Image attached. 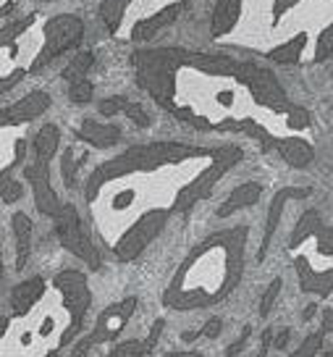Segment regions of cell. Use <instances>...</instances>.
Here are the masks:
<instances>
[{
	"label": "cell",
	"instance_id": "1",
	"mask_svg": "<svg viewBox=\"0 0 333 357\" xmlns=\"http://www.w3.org/2000/svg\"><path fill=\"white\" fill-rule=\"evenodd\" d=\"M247 236V226H231L192 247L163 291L168 310H205L233 294L245 273Z\"/></svg>",
	"mask_w": 333,
	"mask_h": 357
},
{
	"label": "cell",
	"instance_id": "2",
	"mask_svg": "<svg viewBox=\"0 0 333 357\" xmlns=\"http://www.w3.org/2000/svg\"><path fill=\"white\" fill-rule=\"evenodd\" d=\"M210 147H194L184 142H150V145H134L123 150L121 155L102 160L98 168H92V174L84 181V200L92 205L98 200V195L105 190V184H111L116 178L139 174V171H157L163 166H178L192 158H208Z\"/></svg>",
	"mask_w": 333,
	"mask_h": 357
},
{
	"label": "cell",
	"instance_id": "3",
	"mask_svg": "<svg viewBox=\"0 0 333 357\" xmlns=\"http://www.w3.org/2000/svg\"><path fill=\"white\" fill-rule=\"evenodd\" d=\"M184 56H187L184 47H145L132 56L137 84L168 113L178 105L176 74L184 68Z\"/></svg>",
	"mask_w": 333,
	"mask_h": 357
},
{
	"label": "cell",
	"instance_id": "4",
	"mask_svg": "<svg viewBox=\"0 0 333 357\" xmlns=\"http://www.w3.org/2000/svg\"><path fill=\"white\" fill-rule=\"evenodd\" d=\"M242 160H245V150L239 145L210 147V166H205L189 184H184V187L178 190L176 200L171 205V213H181L184 218H189V213L194 211V205L202 200H208L212 195V190L218 187V181H221L229 171H233V168L239 166Z\"/></svg>",
	"mask_w": 333,
	"mask_h": 357
},
{
	"label": "cell",
	"instance_id": "5",
	"mask_svg": "<svg viewBox=\"0 0 333 357\" xmlns=\"http://www.w3.org/2000/svg\"><path fill=\"white\" fill-rule=\"evenodd\" d=\"M42 34H45L42 50H40L37 58L32 61L29 74L42 71V68L50 66L58 56L74 50V47L84 40V22H82L79 16H74V13H58V16L45 22Z\"/></svg>",
	"mask_w": 333,
	"mask_h": 357
},
{
	"label": "cell",
	"instance_id": "6",
	"mask_svg": "<svg viewBox=\"0 0 333 357\" xmlns=\"http://www.w3.org/2000/svg\"><path fill=\"white\" fill-rule=\"evenodd\" d=\"M171 208H153V211H145L137 221L123 231L116 245H113V255L121 263H129V260H137V257L145 252L147 247L155 242L160 231L168 226L171 221Z\"/></svg>",
	"mask_w": 333,
	"mask_h": 357
},
{
	"label": "cell",
	"instance_id": "7",
	"mask_svg": "<svg viewBox=\"0 0 333 357\" xmlns=\"http://www.w3.org/2000/svg\"><path fill=\"white\" fill-rule=\"evenodd\" d=\"M53 284L61 291L63 307L71 315V324H68V328L61 336V347H66L74 342V336H79L84 331V315H87L89 305H92V291H89V284H87V273L74 271V268H66V271L56 273Z\"/></svg>",
	"mask_w": 333,
	"mask_h": 357
},
{
	"label": "cell",
	"instance_id": "8",
	"mask_svg": "<svg viewBox=\"0 0 333 357\" xmlns=\"http://www.w3.org/2000/svg\"><path fill=\"white\" fill-rule=\"evenodd\" d=\"M56 236L63 250L77 255L79 260H84L92 271L100 268V252L89 242V236L82 231V218H79L77 205H71V202L61 205V211L56 213Z\"/></svg>",
	"mask_w": 333,
	"mask_h": 357
},
{
	"label": "cell",
	"instance_id": "9",
	"mask_svg": "<svg viewBox=\"0 0 333 357\" xmlns=\"http://www.w3.org/2000/svg\"><path fill=\"white\" fill-rule=\"evenodd\" d=\"M304 242H315V252L325 260H333V229L320 218V213L310 208L300 215L289 239V250H300Z\"/></svg>",
	"mask_w": 333,
	"mask_h": 357
},
{
	"label": "cell",
	"instance_id": "10",
	"mask_svg": "<svg viewBox=\"0 0 333 357\" xmlns=\"http://www.w3.org/2000/svg\"><path fill=\"white\" fill-rule=\"evenodd\" d=\"M249 89V95H252V100L260 105V108H268V111L273 113H286L294 105L289 100V95H286V89L281 87V82L278 77L265 66H257L252 79L245 84Z\"/></svg>",
	"mask_w": 333,
	"mask_h": 357
},
{
	"label": "cell",
	"instance_id": "11",
	"mask_svg": "<svg viewBox=\"0 0 333 357\" xmlns=\"http://www.w3.org/2000/svg\"><path fill=\"white\" fill-rule=\"evenodd\" d=\"M137 310V297H123V300L108 305L105 310L98 315V321L89 331L92 344H105V342H116L123 334V328L129 324V318Z\"/></svg>",
	"mask_w": 333,
	"mask_h": 357
},
{
	"label": "cell",
	"instance_id": "12",
	"mask_svg": "<svg viewBox=\"0 0 333 357\" xmlns=\"http://www.w3.org/2000/svg\"><path fill=\"white\" fill-rule=\"evenodd\" d=\"M312 190L310 187H284V190H278L273 195V200L268 205V218H265V229H263V242H260V250H257V263H263L268 255V250H270V242H273V236H276V229L278 223H281V215L286 211V205L291 200H304V197H310Z\"/></svg>",
	"mask_w": 333,
	"mask_h": 357
},
{
	"label": "cell",
	"instance_id": "13",
	"mask_svg": "<svg viewBox=\"0 0 333 357\" xmlns=\"http://www.w3.org/2000/svg\"><path fill=\"white\" fill-rule=\"evenodd\" d=\"M50 105H53L50 95H47L45 89H34L29 95H24L22 100L11 102V105H6V108L0 111V129H6V126H22V123L34 121V119H40Z\"/></svg>",
	"mask_w": 333,
	"mask_h": 357
},
{
	"label": "cell",
	"instance_id": "14",
	"mask_svg": "<svg viewBox=\"0 0 333 357\" xmlns=\"http://www.w3.org/2000/svg\"><path fill=\"white\" fill-rule=\"evenodd\" d=\"M24 176H26V181L32 184L34 208L42 213V215L56 218V213L61 211V200H58L56 190H53V181H50V168H47V163L34 160L32 166L24 168Z\"/></svg>",
	"mask_w": 333,
	"mask_h": 357
},
{
	"label": "cell",
	"instance_id": "15",
	"mask_svg": "<svg viewBox=\"0 0 333 357\" xmlns=\"http://www.w3.org/2000/svg\"><path fill=\"white\" fill-rule=\"evenodd\" d=\"M294 271L300 279V289L312 297H331L333 291V268H315L304 255L294 257Z\"/></svg>",
	"mask_w": 333,
	"mask_h": 357
},
{
	"label": "cell",
	"instance_id": "16",
	"mask_svg": "<svg viewBox=\"0 0 333 357\" xmlns=\"http://www.w3.org/2000/svg\"><path fill=\"white\" fill-rule=\"evenodd\" d=\"M184 8H187V0H176V3H168L166 8L155 11L153 16L139 19L132 26V43H150L157 32H163L166 26H171V24L176 22Z\"/></svg>",
	"mask_w": 333,
	"mask_h": 357
},
{
	"label": "cell",
	"instance_id": "17",
	"mask_svg": "<svg viewBox=\"0 0 333 357\" xmlns=\"http://www.w3.org/2000/svg\"><path fill=\"white\" fill-rule=\"evenodd\" d=\"M263 197V184L260 181H245V184H239L236 190H231V195L221 202V208L215 211L218 218H229L233 213L245 211V208H252L257 200Z\"/></svg>",
	"mask_w": 333,
	"mask_h": 357
},
{
	"label": "cell",
	"instance_id": "18",
	"mask_svg": "<svg viewBox=\"0 0 333 357\" xmlns=\"http://www.w3.org/2000/svg\"><path fill=\"white\" fill-rule=\"evenodd\" d=\"M45 279L42 276H34V279H26L22 281V284H16L11 289V310L13 315H26V312L32 310L37 302L42 300V294H45Z\"/></svg>",
	"mask_w": 333,
	"mask_h": 357
},
{
	"label": "cell",
	"instance_id": "19",
	"mask_svg": "<svg viewBox=\"0 0 333 357\" xmlns=\"http://www.w3.org/2000/svg\"><path fill=\"white\" fill-rule=\"evenodd\" d=\"M24 155H26V142L19 139L16 147H13V160L6 168H0V200L6 205H13V202H19L24 197V187L13 178V168L22 163Z\"/></svg>",
	"mask_w": 333,
	"mask_h": 357
},
{
	"label": "cell",
	"instance_id": "20",
	"mask_svg": "<svg viewBox=\"0 0 333 357\" xmlns=\"http://www.w3.org/2000/svg\"><path fill=\"white\" fill-rule=\"evenodd\" d=\"M77 137L84 139L87 145L98 147V150H105V147H113L118 139H121V129L116 123H100V121H82V126L77 129Z\"/></svg>",
	"mask_w": 333,
	"mask_h": 357
},
{
	"label": "cell",
	"instance_id": "21",
	"mask_svg": "<svg viewBox=\"0 0 333 357\" xmlns=\"http://www.w3.org/2000/svg\"><path fill=\"white\" fill-rule=\"evenodd\" d=\"M278 155L291 168H307L315 160V147L302 137H284L276 142Z\"/></svg>",
	"mask_w": 333,
	"mask_h": 357
},
{
	"label": "cell",
	"instance_id": "22",
	"mask_svg": "<svg viewBox=\"0 0 333 357\" xmlns=\"http://www.w3.org/2000/svg\"><path fill=\"white\" fill-rule=\"evenodd\" d=\"M242 3L245 0H218L210 13V34L212 37H223V34L233 32V26L239 24L242 16Z\"/></svg>",
	"mask_w": 333,
	"mask_h": 357
},
{
	"label": "cell",
	"instance_id": "23",
	"mask_svg": "<svg viewBox=\"0 0 333 357\" xmlns=\"http://www.w3.org/2000/svg\"><path fill=\"white\" fill-rule=\"evenodd\" d=\"M13 234H16V271L26 268L29 252H32V218L26 213H13L11 218Z\"/></svg>",
	"mask_w": 333,
	"mask_h": 357
},
{
	"label": "cell",
	"instance_id": "24",
	"mask_svg": "<svg viewBox=\"0 0 333 357\" xmlns=\"http://www.w3.org/2000/svg\"><path fill=\"white\" fill-rule=\"evenodd\" d=\"M307 43H310L307 32H297L294 37H291V40L281 43L278 47H273V50H268L265 58H268V61H273V63H281V66L300 63L302 53H304V47H307Z\"/></svg>",
	"mask_w": 333,
	"mask_h": 357
},
{
	"label": "cell",
	"instance_id": "25",
	"mask_svg": "<svg viewBox=\"0 0 333 357\" xmlns=\"http://www.w3.org/2000/svg\"><path fill=\"white\" fill-rule=\"evenodd\" d=\"M61 147V129L56 123H45L40 132L34 134V155L40 163H50Z\"/></svg>",
	"mask_w": 333,
	"mask_h": 357
},
{
	"label": "cell",
	"instance_id": "26",
	"mask_svg": "<svg viewBox=\"0 0 333 357\" xmlns=\"http://www.w3.org/2000/svg\"><path fill=\"white\" fill-rule=\"evenodd\" d=\"M129 3L132 0H102L100 3V19L105 24V29H108V34H116L121 29L123 13L129 8Z\"/></svg>",
	"mask_w": 333,
	"mask_h": 357
},
{
	"label": "cell",
	"instance_id": "27",
	"mask_svg": "<svg viewBox=\"0 0 333 357\" xmlns=\"http://www.w3.org/2000/svg\"><path fill=\"white\" fill-rule=\"evenodd\" d=\"M84 160H87V153L77 158V147H66V150H63L61 176H63V184H66L68 190H74V187H77V171H79V166H84Z\"/></svg>",
	"mask_w": 333,
	"mask_h": 357
},
{
	"label": "cell",
	"instance_id": "28",
	"mask_svg": "<svg viewBox=\"0 0 333 357\" xmlns=\"http://www.w3.org/2000/svg\"><path fill=\"white\" fill-rule=\"evenodd\" d=\"M34 19H37V16L29 13V16H24V19H19V22L6 24V26L0 29V47H11V53H16V40L32 26Z\"/></svg>",
	"mask_w": 333,
	"mask_h": 357
},
{
	"label": "cell",
	"instance_id": "29",
	"mask_svg": "<svg viewBox=\"0 0 333 357\" xmlns=\"http://www.w3.org/2000/svg\"><path fill=\"white\" fill-rule=\"evenodd\" d=\"M95 63V53L92 50H79L77 56L71 58V63L63 68V79L66 82H77V79H84L89 74V68Z\"/></svg>",
	"mask_w": 333,
	"mask_h": 357
},
{
	"label": "cell",
	"instance_id": "30",
	"mask_svg": "<svg viewBox=\"0 0 333 357\" xmlns=\"http://www.w3.org/2000/svg\"><path fill=\"white\" fill-rule=\"evenodd\" d=\"M323 342H325V334L318 328V331H312V334L304 336V339H302V344L297 347L289 357H318L320 355V349H323Z\"/></svg>",
	"mask_w": 333,
	"mask_h": 357
},
{
	"label": "cell",
	"instance_id": "31",
	"mask_svg": "<svg viewBox=\"0 0 333 357\" xmlns=\"http://www.w3.org/2000/svg\"><path fill=\"white\" fill-rule=\"evenodd\" d=\"M95 95V84L87 77L77 79V82H68V100L77 102V105H87Z\"/></svg>",
	"mask_w": 333,
	"mask_h": 357
},
{
	"label": "cell",
	"instance_id": "32",
	"mask_svg": "<svg viewBox=\"0 0 333 357\" xmlns=\"http://www.w3.org/2000/svg\"><path fill=\"white\" fill-rule=\"evenodd\" d=\"M333 56V22L318 34V43H315V56L312 61L315 63H323V61H328Z\"/></svg>",
	"mask_w": 333,
	"mask_h": 357
},
{
	"label": "cell",
	"instance_id": "33",
	"mask_svg": "<svg viewBox=\"0 0 333 357\" xmlns=\"http://www.w3.org/2000/svg\"><path fill=\"white\" fill-rule=\"evenodd\" d=\"M150 349H147L145 339H129V342H118L113 347L111 357H147Z\"/></svg>",
	"mask_w": 333,
	"mask_h": 357
},
{
	"label": "cell",
	"instance_id": "34",
	"mask_svg": "<svg viewBox=\"0 0 333 357\" xmlns=\"http://www.w3.org/2000/svg\"><path fill=\"white\" fill-rule=\"evenodd\" d=\"M310 111L307 108H302V105H291L289 111H286V126H289L291 132H304V129H310Z\"/></svg>",
	"mask_w": 333,
	"mask_h": 357
},
{
	"label": "cell",
	"instance_id": "35",
	"mask_svg": "<svg viewBox=\"0 0 333 357\" xmlns=\"http://www.w3.org/2000/svg\"><path fill=\"white\" fill-rule=\"evenodd\" d=\"M281 287H284V279L281 276H276V279L268 284L265 294H263V302H260V318H268L270 315V310H273V305H276L278 294H281Z\"/></svg>",
	"mask_w": 333,
	"mask_h": 357
},
{
	"label": "cell",
	"instance_id": "36",
	"mask_svg": "<svg viewBox=\"0 0 333 357\" xmlns=\"http://www.w3.org/2000/svg\"><path fill=\"white\" fill-rule=\"evenodd\" d=\"M126 105H129V100H126V98H121V95H113V98H105V100L98 105V111H100V116L111 119V116H116V113L126 111Z\"/></svg>",
	"mask_w": 333,
	"mask_h": 357
},
{
	"label": "cell",
	"instance_id": "37",
	"mask_svg": "<svg viewBox=\"0 0 333 357\" xmlns=\"http://www.w3.org/2000/svg\"><path fill=\"white\" fill-rule=\"evenodd\" d=\"M123 113H126V119L137 123L139 129H145V126H150V121H153V119H150V113L145 111V105H139V102H129V105H126V111H123Z\"/></svg>",
	"mask_w": 333,
	"mask_h": 357
},
{
	"label": "cell",
	"instance_id": "38",
	"mask_svg": "<svg viewBox=\"0 0 333 357\" xmlns=\"http://www.w3.org/2000/svg\"><path fill=\"white\" fill-rule=\"evenodd\" d=\"M26 74H29L26 68H13V71H11V74H8V77H3V79H0V98H3V95H6L8 89L16 87V84H19V82H22L24 77H26Z\"/></svg>",
	"mask_w": 333,
	"mask_h": 357
},
{
	"label": "cell",
	"instance_id": "39",
	"mask_svg": "<svg viewBox=\"0 0 333 357\" xmlns=\"http://www.w3.org/2000/svg\"><path fill=\"white\" fill-rule=\"evenodd\" d=\"M297 3H300V0H273V26H276V24L284 19V13L291 11Z\"/></svg>",
	"mask_w": 333,
	"mask_h": 357
},
{
	"label": "cell",
	"instance_id": "40",
	"mask_svg": "<svg viewBox=\"0 0 333 357\" xmlns=\"http://www.w3.org/2000/svg\"><path fill=\"white\" fill-rule=\"evenodd\" d=\"M223 331V321L221 318H210L208 324L200 328V336H208V339H215V336H221Z\"/></svg>",
	"mask_w": 333,
	"mask_h": 357
},
{
	"label": "cell",
	"instance_id": "41",
	"mask_svg": "<svg viewBox=\"0 0 333 357\" xmlns=\"http://www.w3.org/2000/svg\"><path fill=\"white\" fill-rule=\"evenodd\" d=\"M166 328V321L163 318H157L155 324H153V328H150V334H147V339H145V344H147V349L153 352V347L157 344V339H160V331Z\"/></svg>",
	"mask_w": 333,
	"mask_h": 357
},
{
	"label": "cell",
	"instance_id": "42",
	"mask_svg": "<svg viewBox=\"0 0 333 357\" xmlns=\"http://www.w3.org/2000/svg\"><path fill=\"white\" fill-rule=\"evenodd\" d=\"M249 334H252V328L247 326L245 331H242V336H239V339H236V342H233V344L229 347V349H226V355H229V357H236V355H239V352L245 349V344H247V339H249Z\"/></svg>",
	"mask_w": 333,
	"mask_h": 357
},
{
	"label": "cell",
	"instance_id": "43",
	"mask_svg": "<svg viewBox=\"0 0 333 357\" xmlns=\"http://www.w3.org/2000/svg\"><path fill=\"white\" fill-rule=\"evenodd\" d=\"M92 347H95V344H92V339H89V334H87L84 339H79V342H77L74 352H71V357H87Z\"/></svg>",
	"mask_w": 333,
	"mask_h": 357
},
{
	"label": "cell",
	"instance_id": "44",
	"mask_svg": "<svg viewBox=\"0 0 333 357\" xmlns=\"http://www.w3.org/2000/svg\"><path fill=\"white\" fill-rule=\"evenodd\" d=\"M134 200V192H121V195H116L113 197V211H123V208H129Z\"/></svg>",
	"mask_w": 333,
	"mask_h": 357
},
{
	"label": "cell",
	"instance_id": "45",
	"mask_svg": "<svg viewBox=\"0 0 333 357\" xmlns=\"http://www.w3.org/2000/svg\"><path fill=\"white\" fill-rule=\"evenodd\" d=\"M320 331L325 336L333 334V307H328V310H323V324H320Z\"/></svg>",
	"mask_w": 333,
	"mask_h": 357
},
{
	"label": "cell",
	"instance_id": "46",
	"mask_svg": "<svg viewBox=\"0 0 333 357\" xmlns=\"http://www.w3.org/2000/svg\"><path fill=\"white\" fill-rule=\"evenodd\" d=\"M270 344H273V328H265V331H263V344H260V352H257V357H268V349H270Z\"/></svg>",
	"mask_w": 333,
	"mask_h": 357
},
{
	"label": "cell",
	"instance_id": "47",
	"mask_svg": "<svg viewBox=\"0 0 333 357\" xmlns=\"http://www.w3.org/2000/svg\"><path fill=\"white\" fill-rule=\"evenodd\" d=\"M289 336H291L289 328H281L276 334V339H273V347H276V349H284V347L289 344Z\"/></svg>",
	"mask_w": 333,
	"mask_h": 357
},
{
	"label": "cell",
	"instance_id": "48",
	"mask_svg": "<svg viewBox=\"0 0 333 357\" xmlns=\"http://www.w3.org/2000/svg\"><path fill=\"white\" fill-rule=\"evenodd\" d=\"M315 312H318V305L312 302V305H307V307H304V315H302V318H304V321H310Z\"/></svg>",
	"mask_w": 333,
	"mask_h": 357
},
{
	"label": "cell",
	"instance_id": "49",
	"mask_svg": "<svg viewBox=\"0 0 333 357\" xmlns=\"http://www.w3.org/2000/svg\"><path fill=\"white\" fill-rule=\"evenodd\" d=\"M181 339H184V342H194V339H200V331H184V334H181Z\"/></svg>",
	"mask_w": 333,
	"mask_h": 357
},
{
	"label": "cell",
	"instance_id": "50",
	"mask_svg": "<svg viewBox=\"0 0 333 357\" xmlns=\"http://www.w3.org/2000/svg\"><path fill=\"white\" fill-rule=\"evenodd\" d=\"M13 8H16V3H13V0H11V3H3V6H0V16H8Z\"/></svg>",
	"mask_w": 333,
	"mask_h": 357
},
{
	"label": "cell",
	"instance_id": "51",
	"mask_svg": "<svg viewBox=\"0 0 333 357\" xmlns=\"http://www.w3.org/2000/svg\"><path fill=\"white\" fill-rule=\"evenodd\" d=\"M168 357H205L202 352H171Z\"/></svg>",
	"mask_w": 333,
	"mask_h": 357
},
{
	"label": "cell",
	"instance_id": "52",
	"mask_svg": "<svg viewBox=\"0 0 333 357\" xmlns=\"http://www.w3.org/2000/svg\"><path fill=\"white\" fill-rule=\"evenodd\" d=\"M6 328H8V318H6V315H0V336L6 334Z\"/></svg>",
	"mask_w": 333,
	"mask_h": 357
},
{
	"label": "cell",
	"instance_id": "53",
	"mask_svg": "<svg viewBox=\"0 0 333 357\" xmlns=\"http://www.w3.org/2000/svg\"><path fill=\"white\" fill-rule=\"evenodd\" d=\"M0 281H3V257H0Z\"/></svg>",
	"mask_w": 333,
	"mask_h": 357
},
{
	"label": "cell",
	"instance_id": "54",
	"mask_svg": "<svg viewBox=\"0 0 333 357\" xmlns=\"http://www.w3.org/2000/svg\"><path fill=\"white\" fill-rule=\"evenodd\" d=\"M42 3H56V0H42Z\"/></svg>",
	"mask_w": 333,
	"mask_h": 357
},
{
	"label": "cell",
	"instance_id": "55",
	"mask_svg": "<svg viewBox=\"0 0 333 357\" xmlns=\"http://www.w3.org/2000/svg\"><path fill=\"white\" fill-rule=\"evenodd\" d=\"M325 357H333V352H328V355H325Z\"/></svg>",
	"mask_w": 333,
	"mask_h": 357
}]
</instances>
